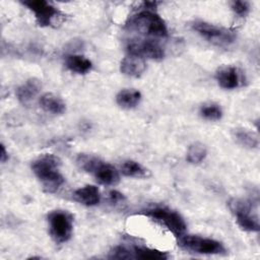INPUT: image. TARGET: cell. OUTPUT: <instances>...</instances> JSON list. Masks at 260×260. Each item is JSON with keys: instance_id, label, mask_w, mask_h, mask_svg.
<instances>
[{"instance_id": "1", "label": "cell", "mask_w": 260, "mask_h": 260, "mask_svg": "<svg viewBox=\"0 0 260 260\" xmlns=\"http://www.w3.org/2000/svg\"><path fill=\"white\" fill-rule=\"evenodd\" d=\"M60 165L61 160L54 154H44L31 164L34 174L48 193H55L64 183V177L59 171Z\"/></svg>"}, {"instance_id": "2", "label": "cell", "mask_w": 260, "mask_h": 260, "mask_svg": "<svg viewBox=\"0 0 260 260\" xmlns=\"http://www.w3.org/2000/svg\"><path fill=\"white\" fill-rule=\"evenodd\" d=\"M127 26L140 35L153 37V38H166L168 37V28L164 19L154 11L149 8L139 11L130 17Z\"/></svg>"}, {"instance_id": "3", "label": "cell", "mask_w": 260, "mask_h": 260, "mask_svg": "<svg viewBox=\"0 0 260 260\" xmlns=\"http://www.w3.org/2000/svg\"><path fill=\"white\" fill-rule=\"evenodd\" d=\"M142 213L167 228L176 238H180L186 232L187 224L182 215L169 207H153L144 210Z\"/></svg>"}, {"instance_id": "4", "label": "cell", "mask_w": 260, "mask_h": 260, "mask_svg": "<svg viewBox=\"0 0 260 260\" xmlns=\"http://www.w3.org/2000/svg\"><path fill=\"white\" fill-rule=\"evenodd\" d=\"M73 215L67 210H53L48 214L49 233L56 244L69 241L73 231Z\"/></svg>"}, {"instance_id": "5", "label": "cell", "mask_w": 260, "mask_h": 260, "mask_svg": "<svg viewBox=\"0 0 260 260\" xmlns=\"http://www.w3.org/2000/svg\"><path fill=\"white\" fill-rule=\"evenodd\" d=\"M178 245L185 251L197 254L217 255L225 252V248L220 242L194 235L184 234L178 238Z\"/></svg>"}, {"instance_id": "6", "label": "cell", "mask_w": 260, "mask_h": 260, "mask_svg": "<svg viewBox=\"0 0 260 260\" xmlns=\"http://www.w3.org/2000/svg\"><path fill=\"white\" fill-rule=\"evenodd\" d=\"M230 207L240 228L247 232L259 231V219L252 202L243 199H234L230 202Z\"/></svg>"}, {"instance_id": "7", "label": "cell", "mask_w": 260, "mask_h": 260, "mask_svg": "<svg viewBox=\"0 0 260 260\" xmlns=\"http://www.w3.org/2000/svg\"><path fill=\"white\" fill-rule=\"evenodd\" d=\"M192 27L201 37L216 46H229L233 44L236 39L235 34L230 29L206 21L197 20L193 22Z\"/></svg>"}, {"instance_id": "8", "label": "cell", "mask_w": 260, "mask_h": 260, "mask_svg": "<svg viewBox=\"0 0 260 260\" xmlns=\"http://www.w3.org/2000/svg\"><path fill=\"white\" fill-rule=\"evenodd\" d=\"M35 15L36 21L40 26H51L54 22L64 16L60 10L45 0H25L21 2Z\"/></svg>"}, {"instance_id": "9", "label": "cell", "mask_w": 260, "mask_h": 260, "mask_svg": "<svg viewBox=\"0 0 260 260\" xmlns=\"http://www.w3.org/2000/svg\"><path fill=\"white\" fill-rule=\"evenodd\" d=\"M127 51L142 59L161 60L165 57L162 48L151 40H131L127 44Z\"/></svg>"}, {"instance_id": "10", "label": "cell", "mask_w": 260, "mask_h": 260, "mask_svg": "<svg viewBox=\"0 0 260 260\" xmlns=\"http://www.w3.org/2000/svg\"><path fill=\"white\" fill-rule=\"evenodd\" d=\"M215 79L218 85L224 89H235L246 83L244 72L236 66L220 67L215 73Z\"/></svg>"}, {"instance_id": "11", "label": "cell", "mask_w": 260, "mask_h": 260, "mask_svg": "<svg viewBox=\"0 0 260 260\" xmlns=\"http://www.w3.org/2000/svg\"><path fill=\"white\" fill-rule=\"evenodd\" d=\"M42 88V83L37 78H29L16 89V96L20 104L28 106L39 94Z\"/></svg>"}, {"instance_id": "12", "label": "cell", "mask_w": 260, "mask_h": 260, "mask_svg": "<svg viewBox=\"0 0 260 260\" xmlns=\"http://www.w3.org/2000/svg\"><path fill=\"white\" fill-rule=\"evenodd\" d=\"M146 69V64L144 59L134 56L127 55L120 64V70L123 74L130 77H140Z\"/></svg>"}, {"instance_id": "13", "label": "cell", "mask_w": 260, "mask_h": 260, "mask_svg": "<svg viewBox=\"0 0 260 260\" xmlns=\"http://www.w3.org/2000/svg\"><path fill=\"white\" fill-rule=\"evenodd\" d=\"M96 181L105 186H114L119 183L120 176L119 172L115 167L110 164L102 161L101 165L93 172Z\"/></svg>"}, {"instance_id": "14", "label": "cell", "mask_w": 260, "mask_h": 260, "mask_svg": "<svg viewBox=\"0 0 260 260\" xmlns=\"http://www.w3.org/2000/svg\"><path fill=\"white\" fill-rule=\"evenodd\" d=\"M73 199L83 205L94 206L100 203L101 194L98 187L93 185H86L74 191Z\"/></svg>"}, {"instance_id": "15", "label": "cell", "mask_w": 260, "mask_h": 260, "mask_svg": "<svg viewBox=\"0 0 260 260\" xmlns=\"http://www.w3.org/2000/svg\"><path fill=\"white\" fill-rule=\"evenodd\" d=\"M40 105L44 111L52 115H62L66 110L62 99L51 92H47L40 98Z\"/></svg>"}, {"instance_id": "16", "label": "cell", "mask_w": 260, "mask_h": 260, "mask_svg": "<svg viewBox=\"0 0 260 260\" xmlns=\"http://www.w3.org/2000/svg\"><path fill=\"white\" fill-rule=\"evenodd\" d=\"M66 67L74 73L77 74H86L92 68V63L80 55H68L65 60Z\"/></svg>"}, {"instance_id": "17", "label": "cell", "mask_w": 260, "mask_h": 260, "mask_svg": "<svg viewBox=\"0 0 260 260\" xmlns=\"http://www.w3.org/2000/svg\"><path fill=\"white\" fill-rule=\"evenodd\" d=\"M141 100V93L134 88H126L118 92L116 96L117 104L123 109L135 108Z\"/></svg>"}, {"instance_id": "18", "label": "cell", "mask_w": 260, "mask_h": 260, "mask_svg": "<svg viewBox=\"0 0 260 260\" xmlns=\"http://www.w3.org/2000/svg\"><path fill=\"white\" fill-rule=\"evenodd\" d=\"M234 137L236 141L246 148H257L259 145V138L256 133L246 128H237L234 130Z\"/></svg>"}, {"instance_id": "19", "label": "cell", "mask_w": 260, "mask_h": 260, "mask_svg": "<svg viewBox=\"0 0 260 260\" xmlns=\"http://www.w3.org/2000/svg\"><path fill=\"white\" fill-rule=\"evenodd\" d=\"M121 173L126 177L136 178V179L147 178L149 176V172L147 169H145L139 162L131 159L125 160L121 165Z\"/></svg>"}, {"instance_id": "20", "label": "cell", "mask_w": 260, "mask_h": 260, "mask_svg": "<svg viewBox=\"0 0 260 260\" xmlns=\"http://www.w3.org/2000/svg\"><path fill=\"white\" fill-rule=\"evenodd\" d=\"M133 257L137 259L146 260H165L169 258L167 252L159 251L157 249H152L145 246H135L133 248Z\"/></svg>"}, {"instance_id": "21", "label": "cell", "mask_w": 260, "mask_h": 260, "mask_svg": "<svg viewBox=\"0 0 260 260\" xmlns=\"http://www.w3.org/2000/svg\"><path fill=\"white\" fill-rule=\"evenodd\" d=\"M207 155L206 146L201 142L192 143L187 151V160L190 164H200Z\"/></svg>"}, {"instance_id": "22", "label": "cell", "mask_w": 260, "mask_h": 260, "mask_svg": "<svg viewBox=\"0 0 260 260\" xmlns=\"http://www.w3.org/2000/svg\"><path fill=\"white\" fill-rule=\"evenodd\" d=\"M103 160H101L99 157L90 154L80 153L76 158L77 166L87 173H92L96 170V168L101 165Z\"/></svg>"}, {"instance_id": "23", "label": "cell", "mask_w": 260, "mask_h": 260, "mask_svg": "<svg viewBox=\"0 0 260 260\" xmlns=\"http://www.w3.org/2000/svg\"><path fill=\"white\" fill-rule=\"evenodd\" d=\"M200 115L208 121H218L222 117V110L216 104H207L200 108Z\"/></svg>"}, {"instance_id": "24", "label": "cell", "mask_w": 260, "mask_h": 260, "mask_svg": "<svg viewBox=\"0 0 260 260\" xmlns=\"http://www.w3.org/2000/svg\"><path fill=\"white\" fill-rule=\"evenodd\" d=\"M231 8L238 17H245L250 11V4L247 1H233Z\"/></svg>"}, {"instance_id": "25", "label": "cell", "mask_w": 260, "mask_h": 260, "mask_svg": "<svg viewBox=\"0 0 260 260\" xmlns=\"http://www.w3.org/2000/svg\"><path fill=\"white\" fill-rule=\"evenodd\" d=\"M109 258H111V259H131L134 257H133L132 251H129L127 248H125L123 246H117L111 250Z\"/></svg>"}, {"instance_id": "26", "label": "cell", "mask_w": 260, "mask_h": 260, "mask_svg": "<svg viewBox=\"0 0 260 260\" xmlns=\"http://www.w3.org/2000/svg\"><path fill=\"white\" fill-rule=\"evenodd\" d=\"M109 199H110V202L113 203V204H118L120 202H123V200L125 199L123 194L119 193L118 191H111L109 193Z\"/></svg>"}, {"instance_id": "27", "label": "cell", "mask_w": 260, "mask_h": 260, "mask_svg": "<svg viewBox=\"0 0 260 260\" xmlns=\"http://www.w3.org/2000/svg\"><path fill=\"white\" fill-rule=\"evenodd\" d=\"M8 158V154H7V151L5 149V146L3 144H1V154H0V159L2 162L6 161V159Z\"/></svg>"}]
</instances>
